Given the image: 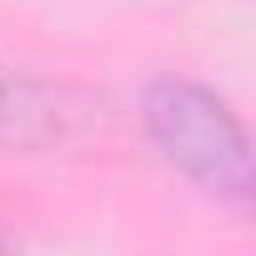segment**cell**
<instances>
[{
  "label": "cell",
  "mask_w": 256,
  "mask_h": 256,
  "mask_svg": "<svg viewBox=\"0 0 256 256\" xmlns=\"http://www.w3.org/2000/svg\"><path fill=\"white\" fill-rule=\"evenodd\" d=\"M141 116H146V136L156 141V151L186 181H196L201 191H211L231 206H246V196H251V146H246L236 110L216 90L181 80V76H161L146 90Z\"/></svg>",
  "instance_id": "cell-1"
},
{
  "label": "cell",
  "mask_w": 256,
  "mask_h": 256,
  "mask_svg": "<svg viewBox=\"0 0 256 256\" xmlns=\"http://www.w3.org/2000/svg\"><path fill=\"white\" fill-rule=\"evenodd\" d=\"M70 126V106L56 86L0 70V146H46Z\"/></svg>",
  "instance_id": "cell-2"
}]
</instances>
